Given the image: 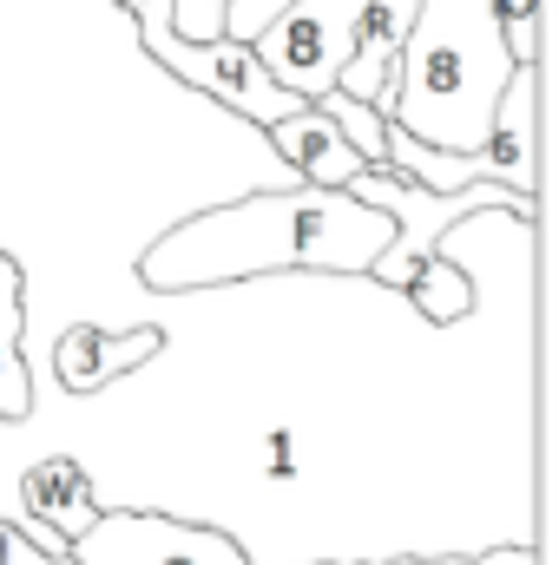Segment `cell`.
I'll list each match as a JSON object with an SVG mask.
<instances>
[{"label":"cell","mask_w":559,"mask_h":565,"mask_svg":"<svg viewBox=\"0 0 559 565\" xmlns=\"http://www.w3.org/2000/svg\"><path fill=\"white\" fill-rule=\"evenodd\" d=\"M389 211L362 204L342 184H296V191H251L238 204H211L171 224L139 250V282L158 296L251 282L277 270H323V277H369L389 244Z\"/></svg>","instance_id":"cell-1"},{"label":"cell","mask_w":559,"mask_h":565,"mask_svg":"<svg viewBox=\"0 0 559 565\" xmlns=\"http://www.w3.org/2000/svg\"><path fill=\"white\" fill-rule=\"evenodd\" d=\"M507 46L487 0H415L402 40V106L395 126L441 151H474L507 93Z\"/></svg>","instance_id":"cell-2"},{"label":"cell","mask_w":559,"mask_h":565,"mask_svg":"<svg viewBox=\"0 0 559 565\" xmlns=\"http://www.w3.org/2000/svg\"><path fill=\"white\" fill-rule=\"evenodd\" d=\"M119 7H126V20L139 26V46H145V60H151L158 73H171L178 86L218 99V106L238 113L244 126H271V119H283L289 106H303L289 86H277V79L264 73V60H257L251 40H238V33L184 40V33L171 26V13H165L171 0H119Z\"/></svg>","instance_id":"cell-3"},{"label":"cell","mask_w":559,"mask_h":565,"mask_svg":"<svg viewBox=\"0 0 559 565\" xmlns=\"http://www.w3.org/2000/svg\"><path fill=\"white\" fill-rule=\"evenodd\" d=\"M342 191H356L362 204H376V211H389V244H382V257L369 264V277L389 282V289H402V282L415 277V264L428 250H441L447 244V231L461 224V217H474V211H514L520 224H534V204L527 198H514V191H500V184H461V191H428L415 184L402 164H362Z\"/></svg>","instance_id":"cell-4"},{"label":"cell","mask_w":559,"mask_h":565,"mask_svg":"<svg viewBox=\"0 0 559 565\" xmlns=\"http://www.w3.org/2000/svg\"><path fill=\"white\" fill-rule=\"evenodd\" d=\"M356 13H362V0H283L251 33V46L277 86H289L303 106H316L342 73V53L356 40Z\"/></svg>","instance_id":"cell-5"},{"label":"cell","mask_w":559,"mask_h":565,"mask_svg":"<svg viewBox=\"0 0 559 565\" xmlns=\"http://www.w3.org/2000/svg\"><path fill=\"white\" fill-rule=\"evenodd\" d=\"M66 553L73 565H251L231 533L139 507H99V520Z\"/></svg>","instance_id":"cell-6"},{"label":"cell","mask_w":559,"mask_h":565,"mask_svg":"<svg viewBox=\"0 0 559 565\" xmlns=\"http://www.w3.org/2000/svg\"><path fill=\"white\" fill-rule=\"evenodd\" d=\"M158 349H165L158 329H93V322H73V329L53 342V375H60V388H73V395H99V388H113L119 375L145 369Z\"/></svg>","instance_id":"cell-7"},{"label":"cell","mask_w":559,"mask_h":565,"mask_svg":"<svg viewBox=\"0 0 559 565\" xmlns=\"http://www.w3.org/2000/svg\"><path fill=\"white\" fill-rule=\"evenodd\" d=\"M264 139L277 145V158L303 178V184H349L369 158L342 139V126L323 113V106H289L283 119L264 126Z\"/></svg>","instance_id":"cell-8"},{"label":"cell","mask_w":559,"mask_h":565,"mask_svg":"<svg viewBox=\"0 0 559 565\" xmlns=\"http://www.w3.org/2000/svg\"><path fill=\"white\" fill-rule=\"evenodd\" d=\"M20 507H27L33 526L60 533V540L73 546V540L99 520V493H93L86 460H73V454H40V460L20 473Z\"/></svg>","instance_id":"cell-9"},{"label":"cell","mask_w":559,"mask_h":565,"mask_svg":"<svg viewBox=\"0 0 559 565\" xmlns=\"http://www.w3.org/2000/svg\"><path fill=\"white\" fill-rule=\"evenodd\" d=\"M20 335H27V270L20 257L0 250V422L33 415V375H27Z\"/></svg>","instance_id":"cell-10"},{"label":"cell","mask_w":559,"mask_h":565,"mask_svg":"<svg viewBox=\"0 0 559 565\" xmlns=\"http://www.w3.org/2000/svg\"><path fill=\"white\" fill-rule=\"evenodd\" d=\"M402 296L415 302V309L428 316V322H434V329H454V322L467 316V302H474V289H467V270H461V264L447 257V244L421 257L415 277L402 282Z\"/></svg>","instance_id":"cell-11"},{"label":"cell","mask_w":559,"mask_h":565,"mask_svg":"<svg viewBox=\"0 0 559 565\" xmlns=\"http://www.w3.org/2000/svg\"><path fill=\"white\" fill-rule=\"evenodd\" d=\"M316 106H323V113H329V119L342 126V139L356 145V151H362L369 164H382V158H389V119H382V113H376L369 99H349V93H336V86H329V93H323Z\"/></svg>","instance_id":"cell-12"},{"label":"cell","mask_w":559,"mask_h":565,"mask_svg":"<svg viewBox=\"0 0 559 565\" xmlns=\"http://www.w3.org/2000/svg\"><path fill=\"white\" fill-rule=\"evenodd\" d=\"M540 7L547 0H487L494 26H500V46L514 66H540Z\"/></svg>","instance_id":"cell-13"},{"label":"cell","mask_w":559,"mask_h":565,"mask_svg":"<svg viewBox=\"0 0 559 565\" xmlns=\"http://www.w3.org/2000/svg\"><path fill=\"white\" fill-rule=\"evenodd\" d=\"M0 565H73L66 540L33 520H0Z\"/></svg>","instance_id":"cell-14"},{"label":"cell","mask_w":559,"mask_h":565,"mask_svg":"<svg viewBox=\"0 0 559 565\" xmlns=\"http://www.w3.org/2000/svg\"><path fill=\"white\" fill-rule=\"evenodd\" d=\"M389 565H534V546H494V553H447V559H389Z\"/></svg>","instance_id":"cell-15"},{"label":"cell","mask_w":559,"mask_h":565,"mask_svg":"<svg viewBox=\"0 0 559 565\" xmlns=\"http://www.w3.org/2000/svg\"><path fill=\"white\" fill-rule=\"evenodd\" d=\"M277 7H283V0H231V7H224V33L251 40V33H257V26H264Z\"/></svg>","instance_id":"cell-16"}]
</instances>
